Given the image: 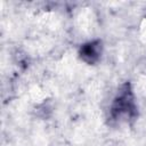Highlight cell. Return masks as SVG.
I'll list each match as a JSON object with an SVG mask.
<instances>
[{
  "mask_svg": "<svg viewBox=\"0 0 146 146\" xmlns=\"http://www.w3.org/2000/svg\"><path fill=\"white\" fill-rule=\"evenodd\" d=\"M102 42L99 40L87 42L80 48V58L87 64H95L99 60L102 56Z\"/></svg>",
  "mask_w": 146,
  "mask_h": 146,
  "instance_id": "cell-2",
  "label": "cell"
},
{
  "mask_svg": "<svg viewBox=\"0 0 146 146\" xmlns=\"http://www.w3.org/2000/svg\"><path fill=\"white\" fill-rule=\"evenodd\" d=\"M110 110V116L113 121L129 122L131 120H135L137 115V106L131 87L128 82L123 83L120 87Z\"/></svg>",
  "mask_w": 146,
  "mask_h": 146,
  "instance_id": "cell-1",
  "label": "cell"
}]
</instances>
